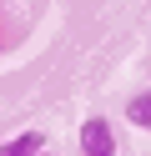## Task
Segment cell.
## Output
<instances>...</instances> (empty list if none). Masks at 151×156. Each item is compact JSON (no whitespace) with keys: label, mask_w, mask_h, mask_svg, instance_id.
<instances>
[{"label":"cell","mask_w":151,"mask_h":156,"mask_svg":"<svg viewBox=\"0 0 151 156\" xmlns=\"http://www.w3.org/2000/svg\"><path fill=\"white\" fill-rule=\"evenodd\" d=\"M81 156H116L121 141H116V126H111V116H86L81 121Z\"/></svg>","instance_id":"obj_1"},{"label":"cell","mask_w":151,"mask_h":156,"mask_svg":"<svg viewBox=\"0 0 151 156\" xmlns=\"http://www.w3.org/2000/svg\"><path fill=\"white\" fill-rule=\"evenodd\" d=\"M35 151H45V131H20L0 146V156H35Z\"/></svg>","instance_id":"obj_2"},{"label":"cell","mask_w":151,"mask_h":156,"mask_svg":"<svg viewBox=\"0 0 151 156\" xmlns=\"http://www.w3.org/2000/svg\"><path fill=\"white\" fill-rule=\"evenodd\" d=\"M126 121L136 126V131H151V86H146V91H136V96L126 101Z\"/></svg>","instance_id":"obj_3"}]
</instances>
